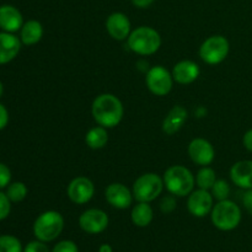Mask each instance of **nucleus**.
Masks as SVG:
<instances>
[{"label":"nucleus","instance_id":"obj_32","mask_svg":"<svg viewBox=\"0 0 252 252\" xmlns=\"http://www.w3.org/2000/svg\"><path fill=\"white\" fill-rule=\"evenodd\" d=\"M9 123V112L4 105L0 103V130L4 129Z\"/></svg>","mask_w":252,"mask_h":252},{"label":"nucleus","instance_id":"obj_27","mask_svg":"<svg viewBox=\"0 0 252 252\" xmlns=\"http://www.w3.org/2000/svg\"><path fill=\"white\" fill-rule=\"evenodd\" d=\"M11 211V201L9 199L6 193L0 192V220L7 218Z\"/></svg>","mask_w":252,"mask_h":252},{"label":"nucleus","instance_id":"obj_34","mask_svg":"<svg viewBox=\"0 0 252 252\" xmlns=\"http://www.w3.org/2000/svg\"><path fill=\"white\" fill-rule=\"evenodd\" d=\"M243 143H244V147H245L249 152L252 153V129L248 130V132L245 133Z\"/></svg>","mask_w":252,"mask_h":252},{"label":"nucleus","instance_id":"obj_6","mask_svg":"<svg viewBox=\"0 0 252 252\" xmlns=\"http://www.w3.org/2000/svg\"><path fill=\"white\" fill-rule=\"evenodd\" d=\"M162 189H164V180L159 175L148 172L135 180L132 193L138 202L149 203L161 194Z\"/></svg>","mask_w":252,"mask_h":252},{"label":"nucleus","instance_id":"obj_28","mask_svg":"<svg viewBox=\"0 0 252 252\" xmlns=\"http://www.w3.org/2000/svg\"><path fill=\"white\" fill-rule=\"evenodd\" d=\"M52 252H79L78 245L71 240L59 241L53 248Z\"/></svg>","mask_w":252,"mask_h":252},{"label":"nucleus","instance_id":"obj_13","mask_svg":"<svg viewBox=\"0 0 252 252\" xmlns=\"http://www.w3.org/2000/svg\"><path fill=\"white\" fill-rule=\"evenodd\" d=\"M106 30L113 39L123 41L130 34V21L123 12H113L106 20Z\"/></svg>","mask_w":252,"mask_h":252},{"label":"nucleus","instance_id":"obj_35","mask_svg":"<svg viewBox=\"0 0 252 252\" xmlns=\"http://www.w3.org/2000/svg\"><path fill=\"white\" fill-rule=\"evenodd\" d=\"M154 1L155 0H132L133 5L139 7V9H147V7H149Z\"/></svg>","mask_w":252,"mask_h":252},{"label":"nucleus","instance_id":"obj_26","mask_svg":"<svg viewBox=\"0 0 252 252\" xmlns=\"http://www.w3.org/2000/svg\"><path fill=\"white\" fill-rule=\"evenodd\" d=\"M212 196L216 198L217 201H224L228 199L229 194H230V186L225 180H217L216 184L212 187Z\"/></svg>","mask_w":252,"mask_h":252},{"label":"nucleus","instance_id":"obj_22","mask_svg":"<svg viewBox=\"0 0 252 252\" xmlns=\"http://www.w3.org/2000/svg\"><path fill=\"white\" fill-rule=\"evenodd\" d=\"M85 142L88 144L89 148L91 149H101V148L105 147L108 142V134L107 130H106L105 127H98L91 128L85 135Z\"/></svg>","mask_w":252,"mask_h":252},{"label":"nucleus","instance_id":"obj_29","mask_svg":"<svg viewBox=\"0 0 252 252\" xmlns=\"http://www.w3.org/2000/svg\"><path fill=\"white\" fill-rule=\"evenodd\" d=\"M11 181V171L5 164L0 162V189L9 186Z\"/></svg>","mask_w":252,"mask_h":252},{"label":"nucleus","instance_id":"obj_15","mask_svg":"<svg viewBox=\"0 0 252 252\" xmlns=\"http://www.w3.org/2000/svg\"><path fill=\"white\" fill-rule=\"evenodd\" d=\"M24 25V17L20 10L12 5L0 6V29L4 32H14L21 30Z\"/></svg>","mask_w":252,"mask_h":252},{"label":"nucleus","instance_id":"obj_12","mask_svg":"<svg viewBox=\"0 0 252 252\" xmlns=\"http://www.w3.org/2000/svg\"><path fill=\"white\" fill-rule=\"evenodd\" d=\"M189 155L192 161L201 166L212 164L216 157L214 148L208 140L203 138H196L189 145Z\"/></svg>","mask_w":252,"mask_h":252},{"label":"nucleus","instance_id":"obj_14","mask_svg":"<svg viewBox=\"0 0 252 252\" xmlns=\"http://www.w3.org/2000/svg\"><path fill=\"white\" fill-rule=\"evenodd\" d=\"M132 192L123 184H111L106 189L105 196L108 203L117 209H127L132 204Z\"/></svg>","mask_w":252,"mask_h":252},{"label":"nucleus","instance_id":"obj_23","mask_svg":"<svg viewBox=\"0 0 252 252\" xmlns=\"http://www.w3.org/2000/svg\"><path fill=\"white\" fill-rule=\"evenodd\" d=\"M217 181V175L212 167L203 166L196 176V184L202 189H211Z\"/></svg>","mask_w":252,"mask_h":252},{"label":"nucleus","instance_id":"obj_31","mask_svg":"<svg viewBox=\"0 0 252 252\" xmlns=\"http://www.w3.org/2000/svg\"><path fill=\"white\" fill-rule=\"evenodd\" d=\"M176 207V202L172 197H165L164 199L161 201V204H160V208L164 213H171L172 211Z\"/></svg>","mask_w":252,"mask_h":252},{"label":"nucleus","instance_id":"obj_25","mask_svg":"<svg viewBox=\"0 0 252 252\" xmlns=\"http://www.w3.org/2000/svg\"><path fill=\"white\" fill-rule=\"evenodd\" d=\"M0 252H24L21 243L12 235L0 236Z\"/></svg>","mask_w":252,"mask_h":252},{"label":"nucleus","instance_id":"obj_24","mask_svg":"<svg viewBox=\"0 0 252 252\" xmlns=\"http://www.w3.org/2000/svg\"><path fill=\"white\" fill-rule=\"evenodd\" d=\"M7 197L14 203L24 201L27 196V187L24 182H12L7 186Z\"/></svg>","mask_w":252,"mask_h":252},{"label":"nucleus","instance_id":"obj_21","mask_svg":"<svg viewBox=\"0 0 252 252\" xmlns=\"http://www.w3.org/2000/svg\"><path fill=\"white\" fill-rule=\"evenodd\" d=\"M153 217H154L153 208L147 202H139L137 206H134V208L132 209V213H130L133 224L139 226V228H145V226L149 225L153 220Z\"/></svg>","mask_w":252,"mask_h":252},{"label":"nucleus","instance_id":"obj_7","mask_svg":"<svg viewBox=\"0 0 252 252\" xmlns=\"http://www.w3.org/2000/svg\"><path fill=\"white\" fill-rule=\"evenodd\" d=\"M229 49H230V44L228 39L220 34H216L207 38L202 43L199 48V57L204 63L209 65H216V64L221 63L228 57Z\"/></svg>","mask_w":252,"mask_h":252},{"label":"nucleus","instance_id":"obj_10","mask_svg":"<svg viewBox=\"0 0 252 252\" xmlns=\"http://www.w3.org/2000/svg\"><path fill=\"white\" fill-rule=\"evenodd\" d=\"M66 193H68L69 199L73 203L85 204L94 197L95 186H94L93 181L89 180L88 177H76L68 185Z\"/></svg>","mask_w":252,"mask_h":252},{"label":"nucleus","instance_id":"obj_16","mask_svg":"<svg viewBox=\"0 0 252 252\" xmlns=\"http://www.w3.org/2000/svg\"><path fill=\"white\" fill-rule=\"evenodd\" d=\"M21 39L10 32H0V64H6L16 58L21 49Z\"/></svg>","mask_w":252,"mask_h":252},{"label":"nucleus","instance_id":"obj_9","mask_svg":"<svg viewBox=\"0 0 252 252\" xmlns=\"http://www.w3.org/2000/svg\"><path fill=\"white\" fill-rule=\"evenodd\" d=\"M108 216L101 209H88L79 218V225L88 234H100L108 226Z\"/></svg>","mask_w":252,"mask_h":252},{"label":"nucleus","instance_id":"obj_2","mask_svg":"<svg viewBox=\"0 0 252 252\" xmlns=\"http://www.w3.org/2000/svg\"><path fill=\"white\" fill-rule=\"evenodd\" d=\"M162 180L167 191L176 197H185L191 193L196 182L193 174L182 165L170 166L165 171Z\"/></svg>","mask_w":252,"mask_h":252},{"label":"nucleus","instance_id":"obj_5","mask_svg":"<svg viewBox=\"0 0 252 252\" xmlns=\"http://www.w3.org/2000/svg\"><path fill=\"white\" fill-rule=\"evenodd\" d=\"M64 228V219L56 211H47L34 220L33 234L37 240L43 243L53 241L61 235Z\"/></svg>","mask_w":252,"mask_h":252},{"label":"nucleus","instance_id":"obj_36","mask_svg":"<svg viewBox=\"0 0 252 252\" xmlns=\"http://www.w3.org/2000/svg\"><path fill=\"white\" fill-rule=\"evenodd\" d=\"M98 252H113L112 246L108 245V244H103V245L100 246V250Z\"/></svg>","mask_w":252,"mask_h":252},{"label":"nucleus","instance_id":"obj_4","mask_svg":"<svg viewBox=\"0 0 252 252\" xmlns=\"http://www.w3.org/2000/svg\"><path fill=\"white\" fill-rule=\"evenodd\" d=\"M212 223L221 231H231L241 221V209L235 202L224 199L219 201L211 212Z\"/></svg>","mask_w":252,"mask_h":252},{"label":"nucleus","instance_id":"obj_11","mask_svg":"<svg viewBox=\"0 0 252 252\" xmlns=\"http://www.w3.org/2000/svg\"><path fill=\"white\" fill-rule=\"evenodd\" d=\"M213 196L209 193L208 189H199L197 191H192L187 201V208L193 217L203 218L213 209Z\"/></svg>","mask_w":252,"mask_h":252},{"label":"nucleus","instance_id":"obj_18","mask_svg":"<svg viewBox=\"0 0 252 252\" xmlns=\"http://www.w3.org/2000/svg\"><path fill=\"white\" fill-rule=\"evenodd\" d=\"M230 179L238 187L252 189V160H241L230 169Z\"/></svg>","mask_w":252,"mask_h":252},{"label":"nucleus","instance_id":"obj_30","mask_svg":"<svg viewBox=\"0 0 252 252\" xmlns=\"http://www.w3.org/2000/svg\"><path fill=\"white\" fill-rule=\"evenodd\" d=\"M24 252H49V249L46 245V243L41 240H36L27 244L26 248L24 249Z\"/></svg>","mask_w":252,"mask_h":252},{"label":"nucleus","instance_id":"obj_17","mask_svg":"<svg viewBox=\"0 0 252 252\" xmlns=\"http://www.w3.org/2000/svg\"><path fill=\"white\" fill-rule=\"evenodd\" d=\"M199 73L198 64L192 61H181L172 69V78L181 85H189L198 79Z\"/></svg>","mask_w":252,"mask_h":252},{"label":"nucleus","instance_id":"obj_1","mask_svg":"<svg viewBox=\"0 0 252 252\" xmlns=\"http://www.w3.org/2000/svg\"><path fill=\"white\" fill-rule=\"evenodd\" d=\"M94 120L98 126L113 128L120 125L123 118V105L117 96L112 94H101L94 100L91 107Z\"/></svg>","mask_w":252,"mask_h":252},{"label":"nucleus","instance_id":"obj_8","mask_svg":"<svg viewBox=\"0 0 252 252\" xmlns=\"http://www.w3.org/2000/svg\"><path fill=\"white\" fill-rule=\"evenodd\" d=\"M145 83L150 93L157 96H165L171 91L174 78L167 69L161 65H157L148 70Z\"/></svg>","mask_w":252,"mask_h":252},{"label":"nucleus","instance_id":"obj_37","mask_svg":"<svg viewBox=\"0 0 252 252\" xmlns=\"http://www.w3.org/2000/svg\"><path fill=\"white\" fill-rule=\"evenodd\" d=\"M2 93H4V85H2V83L0 81V97L2 96Z\"/></svg>","mask_w":252,"mask_h":252},{"label":"nucleus","instance_id":"obj_19","mask_svg":"<svg viewBox=\"0 0 252 252\" xmlns=\"http://www.w3.org/2000/svg\"><path fill=\"white\" fill-rule=\"evenodd\" d=\"M187 116H189V113H187L186 108H184L182 106L172 107L170 112L167 113L166 117H165L164 122H162L164 133H166L167 135H172L179 132L182 126L185 125V122H186Z\"/></svg>","mask_w":252,"mask_h":252},{"label":"nucleus","instance_id":"obj_20","mask_svg":"<svg viewBox=\"0 0 252 252\" xmlns=\"http://www.w3.org/2000/svg\"><path fill=\"white\" fill-rule=\"evenodd\" d=\"M43 37V27L37 20H30L22 25L20 30V39L26 46L38 43Z\"/></svg>","mask_w":252,"mask_h":252},{"label":"nucleus","instance_id":"obj_3","mask_svg":"<svg viewBox=\"0 0 252 252\" xmlns=\"http://www.w3.org/2000/svg\"><path fill=\"white\" fill-rule=\"evenodd\" d=\"M161 46L159 32L149 26H140L130 32L128 37V47L139 56H152L157 53Z\"/></svg>","mask_w":252,"mask_h":252},{"label":"nucleus","instance_id":"obj_33","mask_svg":"<svg viewBox=\"0 0 252 252\" xmlns=\"http://www.w3.org/2000/svg\"><path fill=\"white\" fill-rule=\"evenodd\" d=\"M243 203L246 211L252 216V189H246L245 194L243 197Z\"/></svg>","mask_w":252,"mask_h":252}]
</instances>
